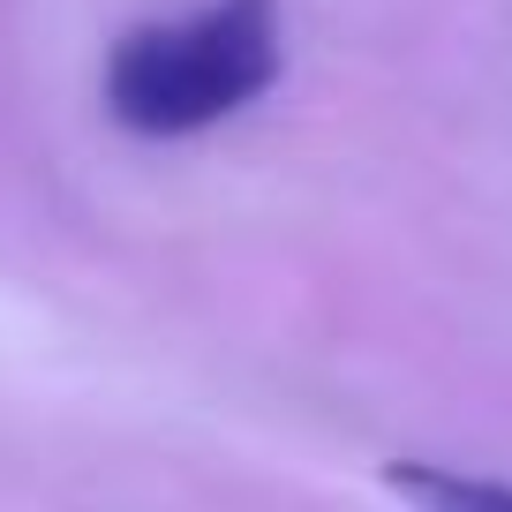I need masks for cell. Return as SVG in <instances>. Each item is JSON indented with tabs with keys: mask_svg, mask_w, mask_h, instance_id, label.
<instances>
[{
	"mask_svg": "<svg viewBox=\"0 0 512 512\" xmlns=\"http://www.w3.org/2000/svg\"><path fill=\"white\" fill-rule=\"evenodd\" d=\"M287 76L279 0H196L181 16L128 23L98 68V106L136 144H181L226 128Z\"/></svg>",
	"mask_w": 512,
	"mask_h": 512,
	"instance_id": "1",
	"label": "cell"
},
{
	"mask_svg": "<svg viewBox=\"0 0 512 512\" xmlns=\"http://www.w3.org/2000/svg\"><path fill=\"white\" fill-rule=\"evenodd\" d=\"M384 490L415 512H512V482L497 475H467V467H437V460H392Z\"/></svg>",
	"mask_w": 512,
	"mask_h": 512,
	"instance_id": "2",
	"label": "cell"
}]
</instances>
